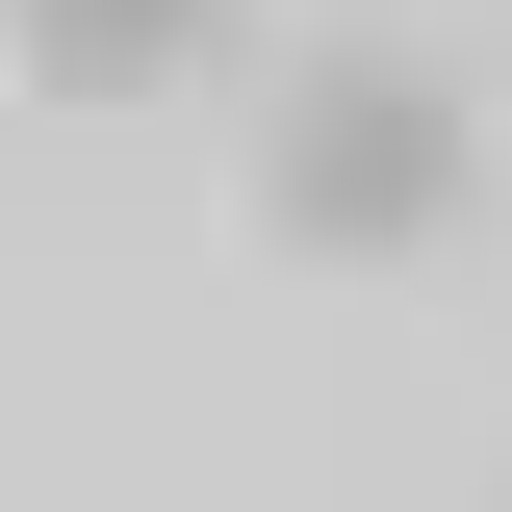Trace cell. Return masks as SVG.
Segmentation results:
<instances>
[{
	"label": "cell",
	"mask_w": 512,
	"mask_h": 512,
	"mask_svg": "<svg viewBox=\"0 0 512 512\" xmlns=\"http://www.w3.org/2000/svg\"><path fill=\"white\" fill-rule=\"evenodd\" d=\"M461 180H487V103H461L436 52H308L282 128H256V231L282 256H436Z\"/></svg>",
	"instance_id": "1"
},
{
	"label": "cell",
	"mask_w": 512,
	"mask_h": 512,
	"mask_svg": "<svg viewBox=\"0 0 512 512\" xmlns=\"http://www.w3.org/2000/svg\"><path fill=\"white\" fill-rule=\"evenodd\" d=\"M0 26H26V77H52V103H154V77H205V26H231V0H0Z\"/></svg>",
	"instance_id": "2"
}]
</instances>
